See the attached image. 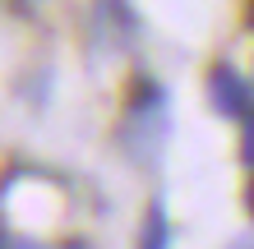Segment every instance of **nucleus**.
Wrapping results in <instances>:
<instances>
[{
    "mask_svg": "<svg viewBox=\"0 0 254 249\" xmlns=\"http://www.w3.org/2000/svg\"><path fill=\"white\" fill-rule=\"evenodd\" d=\"M171 245V226H167V208L153 203L143 217V231H139V249H167Z\"/></svg>",
    "mask_w": 254,
    "mask_h": 249,
    "instance_id": "nucleus-2",
    "label": "nucleus"
},
{
    "mask_svg": "<svg viewBox=\"0 0 254 249\" xmlns=\"http://www.w3.org/2000/svg\"><path fill=\"white\" fill-rule=\"evenodd\" d=\"M208 97H213V106L222 115H250V106H254L250 83L236 74L231 65H213V74H208Z\"/></svg>",
    "mask_w": 254,
    "mask_h": 249,
    "instance_id": "nucleus-1",
    "label": "nucleus"
},
{
    "mask_svg": "<svg viewBox=\"0 0 254 249\" xmlns=\"http://www.w3.org/2000/svg\"><path fill=\"white\" fill-rule=\"evenodd\" d=\"M241 157H245V166H254V115L245 120V148H241Z\"/></svg>",
    "mask_w": 254,
    "mask_h": 249,
    "instance_id": "nucleus-3",
    "label": "nucleus"
},
{
    "mask_svg": "<svg viewBox=\"0 0 254 249\" xmlns=\"http://www.w3.org/2000/svg\"><path fill=\"white\" fill-rule=\"evenodd\" d=\"M245 208H250V217H254V175H250V189H245Z\"/></svg>",
    "mask_w": 254,
    "mask_h": 249,
    "instance_id": "nucleus-4",
    "label": "nucleus"
},
{
    "mask_svg": "<svg viewBox=\"0 0 254 249\" xmlns=\"http://www.w3.org/2000/svg\"><path fill=\"white\" fill-rule=\"evenodd\" d=\"M250 28H254V0H250Z\"/></svg>",
    "mask_w": 254,
    "mask_h": 249,
    "instance_id": "nucleus-5",
    "label": "nucleus"
}]
</instances>
